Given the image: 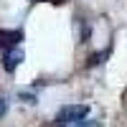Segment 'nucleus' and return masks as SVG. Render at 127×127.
I'll list each match as a JSON object with an SVG mask.
<instances>
[{
	"label": "nucleus",
	"instance_id": "nucleus-6",
	"mask_svg": "<svg viewBox=\"0 0 127 127\" xmlns=\"http://www.w3.org/2000/svg\"><path fill=\"white\" fill-rule=\"evenodd\" d=\"M122 109L127 112V87H125V92H122Z\"/></svg>",
	"mask_w": 127,
	"mask_h": 127
},
{
	"label": "nucleus",
	"instance_id": "nucleus-1",
	"mask_svg": "<svg viewBox=\"0 0 127 127\" xmlns=\"http://www.w3.org/2000/svg\"><path fill=\"white\" fill-rule=\"evenodd\" d=\"M89 114V107L87 104H66V107H61L59 114H56V122L59 125H76L81 122L84 117Z\"/></svg>",
	"mask_w": 127,
	"mask_h": 127
},
{
	"label": "nucleus",
	"instance_id": "nucleus-3",
	"mask_svg": "<svg viewBox=\"0 0 127 127\" xmlns=\"http://www.w3.org/2000/svg\"><path fill=\"white\" fill-rule=\"evenodd\" d=\"M20 41H23V31H0V51L18 46Z\"/></svg>",
	"mask_w": 127,
	"mask_h": 127
},
{
	"label": "nucleus",
	"instance_id": "nucleus-4",
	"mask_svg": "<svg viewBox=\"0 0 127 127\" xmlns=\"http://www.w3.org/2000/svg\"><path fill=\"white\" fill-rule=\"evenodd\" d=\"M76 127H97V125L89 122V120H81V122H76Z\"/></svg>",
	"mask_w": 127,
	"mask_h": 127
},
{
	"label": "nucleus",
	"instance_id": "nucleus-7",
	"mask_svg": "<svg viewBox=\"0 0 127 127\" xmlns=\"http://www.w3.org/2000/svg\"><path fill=\"white\" fill-rule=\"evenodd\" d=\"M48 3H51V5H64L66 0H48Z\"/></svg>",
	"mask_w": 127,
	"mask_h": 127
},
{
	"label": "nucleus",
	"instance_id": "nucleus-5",
	"mask_svg": "<svg viewBox=\"0 0 127 127\" xmlns=\"http://www.w3.org/2000/svg\"><path fill=\"white\" fill-rule=\"evenodd\" d=\"M5 112H8V104H5V99H3V97H0V117H3Z\"/></svg>",
	"mask_w": 127,
	"mask_h": 127
},
{
	"label": "nucleus",
	"instance_id": "nucleus-8",
	"mask_svg": "<svg viewBox=\"0 0 127 127\" xmlns=\"http://www.w3.org/2000/svg\"><path fill=\"white\" fill-rule=\"evenodd\" d=\"M51 127H64V125H59V122H56V125H51Z\"/></svg>",
	"mask_w": 127,
	"mask_h": 127
},
{
	"label": "nucleus",
	"instance_id": "nucleus-2",
	"mask_svg": "<svg viewBox=\"0 0 127 127\" xmlns=\"http://www.w3.org/2000/svg\"><path fill=\"white\" fill-rule=\"evenodd\" d=\"M20 61H23V48L20 46H10L3 51V66L5 71H15L20 66Z\"/></svg>",
	"mask_w": 127,
	"mask_h": 127
},
{
	"label": "nucleus",
	"instance_id": "nucleus-9",
	"mask_svg": "<svg viewBox=\"0 0 127 127\" xmlns=\"http://www.w3.org/2000/svg\"><path fill=\"white\" fill-rule=\"evenodd\" d=\"M28 3H41V0H28Z\"/></svg>",
	"mask_w": 127,
	"mask_h": 127
}]
</instances>
